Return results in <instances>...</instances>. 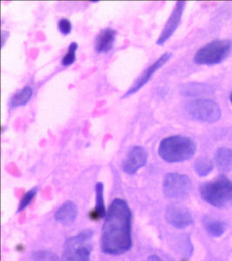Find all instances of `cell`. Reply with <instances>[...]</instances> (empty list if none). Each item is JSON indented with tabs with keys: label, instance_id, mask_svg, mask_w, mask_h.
Instances as JSON below:
<instances>
[{
	"label": "cell",
	"instance_id": "cell-1",
	"mask_svg": "<svg viewBox=\"0 0 232 261\" xmlns=\"http://www.w3.org/2000/svg\"><path fill=\"white\" fill-rule=\"evenodd\" d=\"M131 211L124 199H114L105 216L101 236L102 251L109 255H121L132 246Z\"/></svg>",
	"mask_w": 232,
	"mask_h": 261
},
{
	"label": "cell",
	"instance_id": "cell-19",
	"mask_svg": "<svg viewBox=\"0 0 232 261\" xmlns=\"http://www.w3.org/2000/svg\"><path fill=\"white\" fill-rule=\"evenodd\" d=\"M33 258L34 261H62L60 260V257L47 250H40L33 252Z\"/></svg>",
	"mask_w": 232,
	"mask_h": 261
},
{
	"label": "cell",
	"instance_id": "cell-24",
	"mask_svg": "<svg viewBox=\"0 0 232 261\" xmlns=\"http://www.w3.org/2000/svg\"><path fill=\"white\" fill-rule=\"evenodd\" d=\"M148 261H163L158 256L152 255L148 258Z\"/></svg>",
	"mask_w": 232,
	"mask_h": 261
},
{
	"label": "cell",
	"instance_id": "cell-14",
	"mask_svg": "<svg viewBox=\"0 0 232 261\" xmlns=\"http://www.w3.org/2000/svg\"><path fill=\"white\" fill-rule=\"evenodd\" d=\"M215 161L218 169L223 172L232 171V149L220 147L215 153Z\"/></svg>",
	"mask_w": 232,
	"mask_h": 261
},
{
	"label": "cell",
	"instance_id": "cell-22",
	"mask_svg": "<svg viewBox=\"0 0 232 261\" xmlns=\"http://www.w3.org/2000/svg\"><path fill=\"white\" fill-rule=\"evenodd\" d=\"M57 27H59L60 33L64 35H67L72 32V24L71 21L67 18H61L57 23Z\"/></svg>",
	"mask_w": 232,
	"mask_h": 261
},
{
	"label": "cell",
	"instance_id": "cell-7",
	"mask_svg": "<svg viewBox=\"0 0 232 261\" xmlns=\"http://www.w3.org/2000/svg\"><path fill=\"white\" fill-rule=\"evenodd\" d=\"M191 189V181L188 176L180 173H169L164 178L163 191L168 199H183L189 194Z\"/></svg>",
	"mask_w": 232,
	"mask_h": 261
},
{
	"label": "cell",
	"instance_id": "cell-23",
	"mask_svg": "<svg viewBox=\"0 0 232 261\" xmlns=\"http://www.w3.org/2000/svg\"><path fill=\"white\" fill-rule=\"evenodd\" d=\"M2 47H3L4 45H5V43H6V40L8 38V36H9V33L8 32H6V31H2Z\"/></svg>",
	"mask_w": 232,
	"mask_h": 261
},
{
	"label": "cell",
	"instance_id": "cell-8",
	"mask_svg": "<svg viewBox=\"0 0 232 261\" xmlns=\"http://www.w3.org/2000/svg\"><path fill=\"white\" fill-rule=\"evenodd\" d=\"M171 57H172L171 53H164L154 63H152V65H150L137 77L134 83L131 85L128 91L125 92V95L123 96V98H128L129 96L133 95L136 92H138L146 83H148V81L152 79V76L155 74V72L159 70L161 67H163V65H165L170 60Z\"/></svg>",
	"mask_w": 232,
	"mask_h": 261
},
{
	"label": "cell",
	"instance_id": "cell-20",
	"mask_svg": "<svg viewBox=\"0 0 232 261\" xmlns=\"http://www.w3.org/2000/svg\"><path fill=\"white\" fill-rule=\"evenodd\" d=\"M77 48H78V45L76 42H72L71 43V45H69L67 53L62 59V65L64 66H69L75 62Z\"/></svg>",
	"mask_w": 232,
	"mask_h": 261
},
{
	"label": "cell",
	"instance_id": "cell-13",
	"mask_svg": "<svg viewBox=\"0 0 232 261\" xmlns=\"http://www.w3.org/2000/svg\"><path fill=\"white\" fill-rule=\"evenodd\" d=\"M77 207L72 201L64 203L55 214V219L63 226H71L77 220Z\"/></svg>",
	"mask_w": 232,
	"mask_h": 261
},
{
	"label": "cell",
	"instance_id": "cell-16",
	"mask_svg": "<svg viewBox=\"0 0 232 261\" xmlns=\"http://www.w3.org/2000/svg\"><path fill=\"white\" fill-rule=\"evenodd\" d=\"M33 89L31 86H24L22 89L15 92L10 99L9 106L11 108L22 107L29 103L33 97Z\"/></svg>",
	"mask_w": 232,
	"mask_h": 261
},
{
	"label": "cell",
	"instance_id": "cell-18",
	"mask_svg": "<svg viewBox=\"0 0 232 261\" xmlns=\"http://www.w3.org/2000/svg\"><path fill=\"white\" fill-rule=\"evenodd\" d=\"M194 169L201 177L208 175L213 169V163L208 159H199L195 162Z\"/></svg>",
	"mask_w": 232,
	"mask_h": 261
},
{
	"label": "cell",
	"instance_id": "cell-17",
	"mask_svg": "<svg viewBox=\"0 0 232 261\" xmlns=\"http://www.w3.org/2000/svg\"><path fill=\"white\" fill-rule=\"evenodd\" d=\"M205 228L209 234L213 237H220L226 231L225 223L215 219L205 220Z\"/></svg>",
	"mask_w": 232,
	"mask_h": 261
},
{
	"label": "cell",
	"instance_id": "cell-15",
	"mask_svg": "<svg viewBox=\"0 0 232 261\" xmlns=\"http://www.w3.org/2000/svg\"><path fill=\"white\" fill-rule=\"evenodd\" d=\"M96 205L93 211L91 212V218L93 220H100L106 216L104 207V185L97 183L95 187Z\"/></svg>",
	"mask_w": 232,
	"mask_h": 261
},
{
	"label": "cell",
	"instance_id": "cell-6",
	"mask_svg": "<svg viewBox=\"0 0 232 261\" xmlns=\"http://www.w3.org/2000/svg\"><path fill=\"white\" fill-rule=\"evenodd\" d=\"M185 110L192 119L206 123H215L222 115L219 105L210 99H196L189 102Z\"/></svg>",
	"mask_w": 232,
	"mask_h": 261
},
{
	"label": "cell",
	"instance_id": "cell-9",
	"mask_svg": "<svg viewBox=\"0 0 232 261\" xmlns=\"http://www.w3.org/2000/svg\"><path fill=\"white\" fill-rule=\"evenodd\" d=\"M147 151L142 146H133L123 163V170L130 175L135 174L147 162Z\"/></svg>",
	"mask_w": 232,
	"mask_h": 261
},
{
	"label": "cell",
	"instance_id": "cell-21",
	"mask_svg": "<svg viewBox=\"0 0 232 261\" xmlns=\"http://www.w3.org/2000/svg\"><path fill=\"white\" fill-rule=\"evenodd\" d=\"M37 192H38V187H33L31 190L28 191L23 198L21 199L20 203L18 205V213L24 211V209L30 205L32 201H33L34 197L36 196Z\"/></svg>",
	"mask_w": 232,
	"mask_h": 261
},
{
	"label": "cell",
	"instance_id": "cell-3",
	"mask_svg": "<svg viewBox=\"0 0 232 261\" xmlns=\"http://www.w3.org/2000/svg\"><path fill=\"white\" fill-rule=\"evenodd\" d=\"M200 194L205 201L214 207H232V181L224 176L202 184Z\"/></svg>",
	"mask_w": 232,
	"mask_h": 261
},
{
	"label": "cell",
	"instance_id": "cell-4",
	"mask_svg": "<svg viewBox=\"0 0 232 261\" xmlns=\"http://www.w3.org/2000/svg\"><path fill=\"white\" fill-rule=\"evenodd\" d=\"M231 49L232 42L229 39L214 40L196 51L194 61L197 65H217L229 56Z\"/></svg>",
	"mask_w": 232,
	"mask_h": 261
},
{
	"label": "cell",
	"instance_id": "cell-5",
	"mask_svg": "<svg viewBox=\"0 0 232 261\" xmlns=\"http://www.w3.org/2000/svg\"><path fill=\"white\" fill-rule=\"evenodd\" d=\"M93 235L92 231H83L69 239L65 245L62 261H91V247L88 242Z\"/></svg>",
	"mask_w": 232,
	"mask_h": 261
},
{
	"label": "cell",
	"instance_id": "cell-11",
	"mask_svg": "<svg viewBox=\"0 0 232 261\" xmlns=\"http://www.w3.org/2000/svg\"><path fill=\"white\" fill-rule=\"evenodd\" d=\"M165 218L167 222L178 229L186 228L193 222L189 210L179 205H170L167 208Z\"/></svg>",
	"mask_w": 232,
	"mask_h": 261
},
{
	"label": "cell",
	"instance_id": "cell-2",
	"mask_svg": "<svg viewBox=\"0 0 232 261\" xmlns=\"http://www.w3.org/2000/svg\"><path fill=\"white\" fill-rule=\"evenodd\" d=\"M196 151L195 141L190 137L173 135L161 140L158 155L169 163H179L190 160Z\"/></svg>",
	"mask_w": 232,
	"mask_h": 261
},
{
	"label": "cell",
	"instance_id": "cell-25",
	"mask_svg": "<svg viewBox=\"0 0 232 261\" xmlns=\"http://www.w3.org/2000/svg\"><path fill=\"white\" fill-rule=\"evenodd\" d=\"M229 99H230V102H231V104H232V92H231V94H230V98H229Z\"/></svg>",
	"mask_w": 232,
	"mask_h": 261
},
{
	"label": "cell",
	"instance_id": "cell-10",
	"mask_svg": "<svg viewBox=\"0 0 232 261\" xmlns=\"http://www.w3.org/2000/svg\"><path fill=\"white\" fill-rule=\"evenodd\" d=\"M185 2L179 1L176 2L175 7L173 9L170 18L164 25V29L162 31L160 35L157 40V44L158 45H163L164 43L170 39V37L175 33L177 28L179 27V23L181 21L182 15L185 10Z\"/></svg>",
	"mask_w": 232,
	"mask_h": 261
},
{
	"label": "cell",
	"instance_id": "cell-12",
	"mask_svg": "<svg viewBox=\"0 0 232 261\" xmlns=\"http://www.w3.org/2000/svg\"><path fill=\"white\" fill-rule=\"evenodd\" d=\"M117 32L116 31L107 27L98 33L95 39L94 47L97 53H108L110 51L116 42Z\"/></svg>",
	"mask_w": 232,
	"mask_h": 261
}]
</instances>
